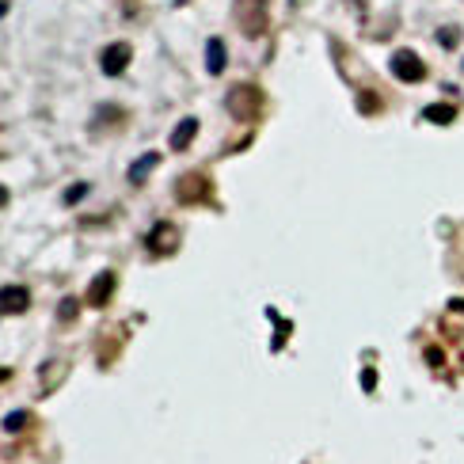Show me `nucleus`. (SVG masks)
<instances>
[{"label": "nucleus", "mask_w": 464, "mask_h": 464, "mask_svg": "<svg viewBox=\"0 0 464 464\" xmlns=\"http://www.w3.org/2000/svg\"><path fill=\"white\" fill-rule=\"evenodd\" d=\"M232 19L248 38H263L267 31V0H232Z\"/></svg>", "instance_id": "f257e3e1"}, {"label": "nucleus", "mask_w": 464, "mask_h": 464, "mask_svg": "<svg viewBox=\"0 0 464 464\" xmlns=\"http://www.w3.org/2000/svg\"><path fill=\"white\" fill-rule=\"evenodd\" d=\"M225 103L232 110V118H240V122H255V118L263 115V92L255 84H236Z\"/></svg>", "instance_id": "f03ea898"}, {"label": "nucleus", "mask_w": 464, "mask_h": 464, "mask_svg": "<svg viewBox=\"0 0 464 464\" xmlns=\"http://www.w3.org/2000/svg\"><path fill=\"white\" fill-rule=\"evenodd\" d=\"M209 194H213V183H209V175L202 172H186L179 183H175V198H179L183 206H202L209 202Z\"/></svg>", "instance_id": "7ed1b4c3"}, {"label": "nucleus", "mask_w": 464, "mask_h": 464, "mask_svg": "<svg viewBox=\"0 0 464 464\" xmlns=\"http://www.w3.org/2000/svg\"><path fill=\"white\" fill-rule=\"evenodd\" d=\"M392 76L404 84H418L426 76V65L418 61V53H411V50H396L392 53Z\"/></svg>", "instance_id": "20e7f679"}, {"label": "nucleus", "mask_w": 464, "mask_h": 464, "mask_svg": "<svg viewBox=\"0 0 464 464\" xmlns=\"http://www.w3.org/2000/svg\"><path fill=\"white\" fill-rule=\"evenodd\" d=\"M175 244H179V228L172 225V221H160V225H152V232L145 236V248L152 255H172Z\"/></svg>", "instance_id": "39448f33"}, {"label": "nucleus", "mask_w": 464, "mask_h": 464, "mask_svg": "<svg viewBox=\"0 0 464 464\" xmlns=\"http://www.w3.org/2000/svg\"><path fill=\"white\" fill-rule=\"evenodd\" d=\"M130 58H134L130 42H110V46L103 50V58H99V65H103V73H107V76H118V73H126Z\"/></svg>", "instance_id": "423d86ee"}, {"label": "nucleus", "mask_w": 464, "mask_h": 464, "mask_svg": "<svg viewBox=\"0 0 464 464\" xmlns=\"http://www.w3.org/2000/svg\"><path fill=\"white\" fill-rule=\"evenodd\" d=\"M110 293H115V274H110V270H99V274H95V282L88 285L84 301L92 305V308H103Z\"/></svg>", "instance_id": "0eeeda50"}, {"label": "nucleus", "mask_w": 464, "mask_h": 464, "mask_svg": "<svg viewBox=\"0 0 464 464\" xmlns=\"http://www.w3.org/2000/svg\"><path fill=\"white\" fill-rule=\"evenodd\" d=\"M27 305H31V293L23 285H4L0 290V312H23Z\"/></svg>", "instance_id": "6e6552de"}, {"label": "nucleus", "mask_w": 464, "mask_h": 464, "mask_svg": "<svg viewBox=\"0 0 464 464\" xmlns=\"http://www.w3.org/2000/svg\"><path fill=\"white\" fill-rule=\"evenodd\" d=\"M225 65H228L225 42H221V38H209V42H206V69L213 73V76H221V73H225Z\"/></svg>", "instance_id": "1a4fd4ad"}, {"label": "nucleus", "mask_w": 464, "mask_h": 464, "mask_svg": "<svg viewBox=\"0 0 464 464\" xmlns=\"http://www.w3.org/2000/svg\"><path fill=\"white\" fill-rule=\"evenodd\" d=\"M194 134H198V118H183V122L172 130V152H183L194 141Z\"/></svg>", "instance_id": "9d476101"}, {"label": "nucleus", "mask_w": 464, "mask_h": 464, "mask_svg": "<svg viewBox=\"0 0 464 464\" xmlns=\"http://www.w3.org/2000/svg\"><path fill=\"white\" fill-rule=\"evenodd\" d=\"M157 164H160L157 152H145V160H137L134 168H130V183H145V179H149V172L157 168Z\"/></svg>", "instance_id": "9b49d317"}, {"label": "nucleus", "mask_w": 464, "mask_h": 464, "mask_svg": "<svg viewBox=\"0 0 464 464\" xmlns=\"http://www.w3.org/2000/svg\"><path fill=\"white\" fill-rule=\"evenodd\" d=\"M423 115L430 118V122H438V126H445V122H453L457 118V110H453L449 103H434V107H426Z\"/></svg>", "instance_id": "f8f14e48"}, {"label": "nucleus", "mask_w": 464, "mask_h": 464, "mask_svg": "<svg viewBox=\"0 0 464 464\" xmlns=\"http://www.w3.org/2000/svg\"><path fill=\"white\" fill-rule=\"evenodd\" d=\"M438 42H441L445 50H453V46L460 42V31H457V27H441V31H438Z\"/></svg>", "instance_id": "ddd939ff"}, {"label": "nucleus", "mask_w": 464, "mask_h": 464, "mask_svg": "<svg viewBox=\"0 0 464 464\" xmlns=\"http://www.w3.org/2000/svg\"><path fill=\"white\" fill-rule=\"evenodd\" d=\"M23 426H27V411H12V415H8V423H4L8 434H16V430H23Z\"/></svg>", "instance_id": "4468645a"}, {"label": "nucleus", "mask_w": 464, "mask_h": 464, "mask_svg": "<svg viewBox=\"0 0 464 464\" xmlns=\"http://www.w3.org/2000/svg\"><path fill=\"white\" fill-rule=\"evenodd\" d=\"M76 308H80V301H76V297H65L61 308H58V316H61V320H73V316H76Z\"/></svg>", "instance_id": "2eb2a0df"}, {"label": "nucleus", "mask_w": 464, "mask_h": 464, "mask_svg": "<svg viewBox=\"0 0 464 464\" xmlns=\"http://www.w3.org/2000/svg\"><path fill=\"white\" fill-rule=\"evenodd\" d=\"M88 194V183H76V186H69L65 191V206H73V202H80V198Z\"/></svg>", "instance_id": "dca6fc26"}, {"label": "nucleus", "mask_w": 464, "mask_h": 464, "mask_svg": "<svg viewBox=\"0 0 464 464\" xmlns=\"http://www.w3.org/2000/svg\"><path fill=\"white\" fill-rule=\"evenodd\" d=\"M8 206V186H0V209Z\"/></svg>", "instance_id": "f3484780"}, {"label": "nucleus", "mask_w": 464, "mask_h": 464, "mask_svg": "<svg viewBox=\"0 0 464 464\" xmlns=\"http://www.w3.org/2000/svg\"><path fill=\"white\" fill-rule=\"evenodd\" d=\"M8 16V0H0V19H4Z\"/></svg>", "instance_id": "a211bd4d"}, {"label": "nucleus", "mask_w": 464, "mask_h": 464, "mask_svg": "<svg viewBox=\"0 0 464 464\" xmlns=\"http://www.w3.org/2000/svg\"><path fill=\"white\" fill-rule=\"evenodd\" d=\"M358 4H362V0H358Z\"/></svg>", "instance_id": "6ab92c4d"}]
</instances>
